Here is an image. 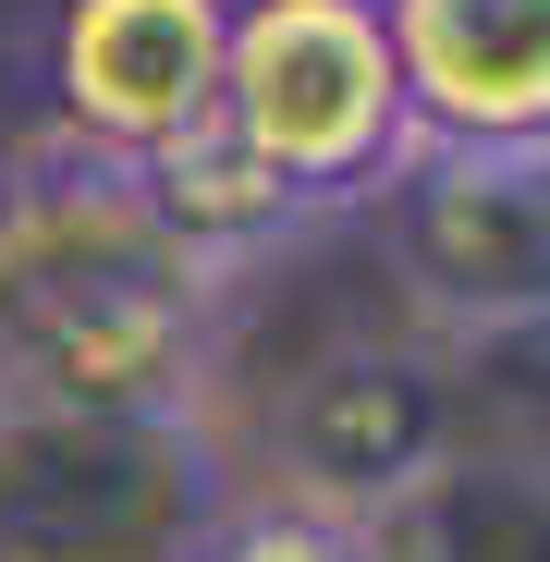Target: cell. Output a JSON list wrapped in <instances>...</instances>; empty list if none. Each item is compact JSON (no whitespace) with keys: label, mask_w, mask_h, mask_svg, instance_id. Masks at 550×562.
Returning a JSON list of instances; mask_svg holds the SVG:
<instances>
[{"label":"cell","mask_w":550,"mask_h":562,"mask_svg":"<svg viewBox=\"0 0 550 562\" xmlns=\"http://www.w3.org/2000/svg\"><path fill=\"white\" fill-rule=\"evenodd\" d=\"M221 49H233V0H61L49 25V86L74 159L147 171L221 111Z\"/></svg>","instance_id":"cell-5"},{"label":"cell","mask_w":550,"mask_h":562,"mask_svg":"<svg viewBox=\"0 0 550 562\" xmlns=\"http://www.w3.org/2000/svg\"><path fill=\"white\" fill-rule=\"evenodd\" d=\"M221 135L282 183L294 209L380 196V183L416 159L404 61H392L380 0H233Z\"/></svg>","instance_id":"cell-3"},{"label":"cell","mask_w":550,"mask_h":562,"mask_svg":"<svg viewBox=\"0 0 550 562\" xmlns=\"http://www.w3.org/2000/svg\"><path fill=\"white\" fill-rule=\"evenodd\" d=\"M416 147H550V0H380Z\"/></svg>","instance_id":"cell-7"},{"label":"cell","mask_w":550,"mask_h":562,"mask_svg":"<svg viewBox=\"0 0 550 562\" xmlns=\"http://www.w3.org/2000/svg\"><path fill=\"white\" fill-rule=\"evenodd\" d=\"M197 562H380V538H367V526H330V514H294V502H269V514H233Z\"/></svg>","instance_id":"cell-8"},{"label":"cell","mask_w":550,"mask_h":562,"mask_svg":"<svg viewBox=\"0 0 550 562\" xmlns=\"http://www.w3.org/2000/svg\"><path fill=\"white\" fill-rule=\"evenodd\" d=\"M452 452V404L428 380V355L404 342H343L318 355L294 404H282V477H294V514H330V526H367L440 477Z\"/></svg>","instance_id":"cell-6"},{"label":"cell","mask_w":550,"mask_h":562,"mask_svg":"<svg viewBox=\"0 0 550 562\" xmlns=\"http://www.w3.org/2000/svg\"><path fill=\"white\" fill-rule=\"evenodd\" d=\"M392 269L452 330L550 318V147H416L392 171Z\"/></svg>","instance_id":"cell-4"},{"label":"cell","mask_w":550,"mask_h":562,"mask_svg":"<svg viewBox=\"0 0 550 562\" xmlns=\"http://www.w3.org/2000/svg\"><path fill=\"white\" fill-rule=\"evenodd\" d=\"M233 526L209 416L0 404V562H197Z\"/></svg>","instance_id":"cell-2"},{"label":"cell","mask_w":550,"mask_h":562,"mask_svg":"<svg viewBox=\"0 0 550 562\" xmlns=\"http://www.w3.org/2000/svg\"><path fill=\"white\" fill-rule=\"evenodd\" d=\"M221 281L183 257L123 171L74 159L0 183V404L209 416Z\"/></svg>","instance_id":"cell-1"}]
</instances>
